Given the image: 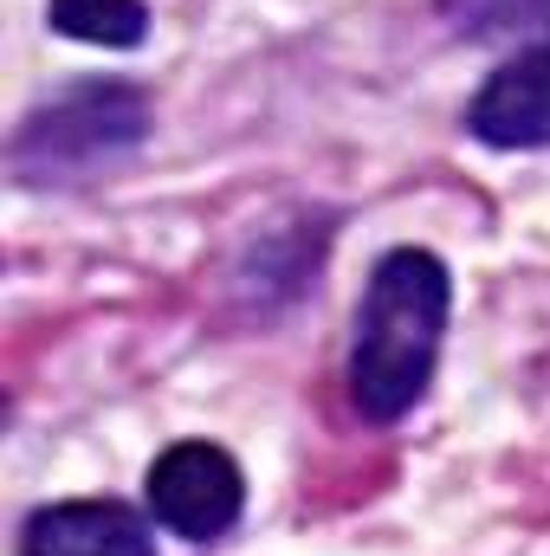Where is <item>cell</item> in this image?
Here are the masks:
<instances>
[{"mask_svg": "<svg viewBox=\"0 0 550 556\" xmlns=\"http://www.w3.org/2000/svg\"><path fill=\"white\" fill-rule=\"evenodd\" d=\"M149 137V104L130 85H78L52 104H39L13 137V175L20 181H72L98 162L124 155Z\"/></svg>", "mask_w": 550, "mask_h": 556, "instance_id": "7a4b0ae2", "label": "cell"}, {"mask_svg": "<svg viewBox=\"0 0 550 556\" xmlns=\"http://www.w3.org/2000/svg\"><path fill=\"white\" fill-rule=\"evenodd\" d=\"M466 130L486 149H545L550 142V39L525 46L512 65H499L479 98L466 104Z\"/></svg>", "mask_w": 550, "mask_h": 556, "instance_id": "277c9868", "label": "cell"}, {"mask_svg": "<svg viewBox=\"0 0 550 556\" xmlns=\"http://www.w3.org/2000/svg\"><path fill=\"white\" fill-rule=\"evenodd\" d=\"M142 492H149L155 525H168L188 544L227 538L240 525V511H247V479H240L234 453L214 446V440H175L168 453H155Z\"/></svg>", "mask_w": 550, "mask_h": 556, "instance_id": "3957f363", "label": "cell"}, {"mask_svg": "<svg viewBox=\"0 0 550 556\" xmlns=\"http://www.w3.org/2000/svg\"><path fill=\"white\" fill-rule=\"evenodd\" d=\"M20 556H155V538L117 498H65L26 518Z\"/></svg>", "mask_w": 550, "mask_h": 556, "instance_id": "5b68a950", "label": "cell"}, {"mask_svg": "<svg viewBox=\"0 0 550 556\" xmlns=\"http://www.w3.org/2000/svg\"><path fill=\"white\" fill-rule=\"evenodd\" d=\"M46 7H72V0H46Z\"/></svg>", "mask_w": 550, "mask_h": 556, "instance_id": "52a82bcc", "label": "cell"}, {"mask_svg": "<svg viewBox=\"0 0 550 556\" xmlns=\"http://www.w3.org/2000/svg\"><path fill=\"white\" fill-rule=\"evenodd\" d=\"M460 39H550V0H440Z\"/></svg>", "mask_w": 550, "mask_h": 556, "instance_id": "8992f818", "label": "cell"}, {"mask_svg": "<svg viewBox=\"0 0 550 556\" xmlns=\"http://www.w3.org/2000/svg\"><path fill=\"white\" fill-rule=\"evenodd\" d=\"M447 304H453V285L434 253L396 247L376 260L370 291L357 304V337H350V402L363 420L389 427L427 395Z\"/></svg>", "mask_w": 550, "mask_h": 556, "instance_id": "6da1fadb", "label": "cell"}]
</instances>
